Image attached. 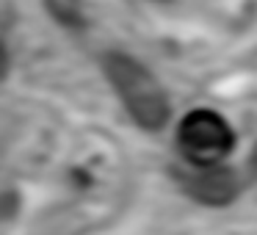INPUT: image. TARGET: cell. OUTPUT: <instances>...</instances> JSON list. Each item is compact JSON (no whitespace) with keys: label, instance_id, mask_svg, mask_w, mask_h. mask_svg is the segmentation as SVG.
<instances>
[{"label":"cell","instance_id":"277c9868","mask_svg":"<svg viewBox=\"0 0 257 235\" xmlns=\"http://www.w3.org/2000/svg\"><path fill=\"white\" fill-rule=\"evenodd\" d=\"M50 14L67 28H83V12H80V0H47Z\"/></svg>","mask_w":257,"mask_h":235},{"label":"cell","instance_id":"5b68a950","mask_svg":"<svg viewBox=\"0 0 257 235\" xmlns=\"http://www.w3.org/2000/svg\"><path fill=\"white\" fill-rule=\"evenodd\" d=\"M6 67H9V61H6V50H3V45H0V78L6 75Z\"/></svg>","mask_w":257,"mask_h":235},{"label":"cell","instance_id":"7a4b0ae2","mask_svg":"<svg viewBox=\"0 0 257 235\" xmlns=\"http://www.w3.org/2000/svg\"><path fill=\"white\" fill-rule=\"evenodd\" d=\"M177 144L180 152L194 166H216L232 152L235 133L227 125V119L216 111L196 108L180 122L177 128Z\"/></svg>","mask_w":257,"mask_h":235},{"label":"cell","instance_id":"8992f818","mask_svg":"<svg viewBox=\"0 0 257 235\" xmlns=\"http://www.w3.org/2000/svg\"><path fill=\"white\" fill-rule=\"evenodd\" d=\"M251 163H254V169H257V147H254V152H251Z\"/></svg>","mask_w":257,"mask_h":235},{"label":"cell","instance_id":"6da1fadb","mask_svg":"<svg viewBox=\"0 0 257 235\" xmlns=\"http://www.w3.org/2000/svg\"><path fill=\"white\" fill-rule=\"evenodd\" d=\"M108 80L113 89L119 91L122 102L127 105L130 116L147 130H161L169 119V100L166 91L161 89L150 69H144L136 58L122 56V53H111L102 61Z\"/></svg>","mask_w":257,"mask_h":235},{"label":"cell","instance_id":"3957f363","mask_svg":"<svg viewBox=\"0 0 257 235\" xmlns=\"http://www.w3.org/2000/svg\"><path fill=\"white\" fill-rule=\"evenodd\" d=\"M188 191L205 205H227L235 196V174L224 166H202V174L188 180Z\"/></svg>","mask_w":257,"mask_h":235}]
</instances>
